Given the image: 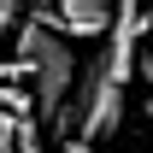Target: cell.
<instances>
[{"label": "cell", "instance_id": "6da1fadb", "mask_svg": "<svg viewBox=\"0 0 153 153\" xmlns=\"http://www.w3.org/2000/svg\"><path fill=\"white\" fill-rule=\"evenodd\" d=\"M18 59H24V71H30V82H36V118L41 124H59V112L76 94V59L65 47V36L30 18L18 30Z\"/></svg>", "mask_w": 153, "mask_h": 153}, {"label": "cell", "instance_id": "8992f818", "mask_svg": "<svg viewBox=\"0 0 153 153\" xmlns=\"http://www.w3.org/2000/svg\"><path fill=\"white\" fill-rule=\"evenodd\" d=\"M65 153H94V147H82V141H65Z\"/></svg>", "mask_w": 153, "mask_h": 153}, {"label": "cell", "instance_id": "277c9868", "mask_svg": "<svg viewBox=\"0 0 153 153\" xmlns=\"http://www.w3.org/2000/svg\"><path fill=\"white\" fill-rule=\"evenodd\" d=\"M118 18V6H100V0H59L47 12H36V24H59V36H106Z\"/></svg>", "mask_w": 153, "mask_h": 153}, {"label": "cell", "instance_id": "3957f363", "mask_svg": "<svg viewBox=\"0 0 153 153\" xmlns=\"http://www.w3.org/2000/svg\"><path fill=\"white\" fill-rule=\"evenodd\" d=\"M141 6H118V18H112V30H106V47L94 53V65L106 71V82L112 88H124L135 76V65H141Z\"/></svg>", "mask_w": 153, "mask_h": 153}, {"label": "cell", "instance_id": "7a4b0ae2", "mask_svg": "<svg viewBox=\"0 0 153 153\" xmlns=\"http://www.w3.org/2000/svg\"><path fill=\"white\" fill-rule=\"evenodd\" d=\"M71 118H76V141L82 147H100V141H112L124 130V88L106 82L94 59L76 71V94H71Z\"/></svg>", "mask_w": 153, "mask_h": 153}, {"label": "cell", "instance_id": "5b68a950", "mask_svg": "<svg viewBox=\"0 0 153 153\" xmlns=\"http://www.w3.org/2000/svg\"><path fill=\"white\" fill-rule=\"evenodd\" d=\"M18 153H41V141H36V124H30V118H18Z\"/></svg>", "mask_w": 153, "mask_h": 153}]
</instances>
